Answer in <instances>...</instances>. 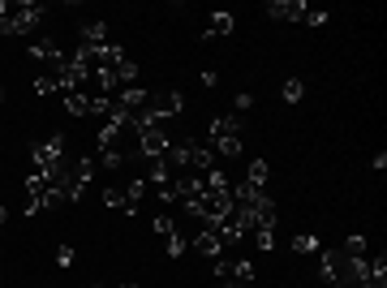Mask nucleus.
<instances>
[{
	"instance_id": "nucleus-29",
	"label": "nucleus",
	"mask_w": 387,
	"mask_h": 288,
	"mask_svg": "<svg viewBox=\"0 0 387 288\" xmlns=\"http://www.w3.org/2000/svg\"><path fill=\"white\" fill-rule=\"evenodd\" d=\"M0 99H5V86H0Z\"/></svg>"
},
{
	"instance_id": "nucleus-13",
	"label": "nucleus",
	"mask_w": 387,
	"mask_h": 288,
	"mask_svg": "<svg viewBox=\"0 0 387 288\" xmlns=\"http://www.w3.org/2000/svg\"><path fill=\"white\" fill-rule=\"evenodd\" d=\"M146 181H155V185H168L173 181V168H168V159H146Z\"/></svg>"
},
{
	"instance_id": "nucleus-9",
	"label": "nucleus",
	"mask_w": 387,
	"mask_h": 288,
	"mask_svg": "<svg viewBox=\"0 0 387 288\" xmlns=\"http://www.w3.org/2000/svg\"><path fill=\"white\" fill-rule=\"evenodd\" d=\"M306 0H271V5H267V13L275 18V22H301L306 18Z\"/></svg>"
},
{
	"instance_id": "nucleus-12",
	"label": "nucleus",
	"mask_w": 387,
	"mask_h": 288,
	"mask_svg": "<svg viewBox=\"0 0 387 288\" xmlns=\"http://www.w3.org/2000/svg\"><path fill=\"white\" fill-rule=\"evenodd\" d=\"M233 26H237V22H233V13H224V9L207 18V35H211V39H224V35H233Z\"/></svg>"
},
{
	"instance_id": "nucleus-24",
	"label": "nucleus",
	"mask_w": 387,
	"mask_h": 288,
	"mask_svg": "<svg viewBox=\"0 0 387 288\" xmlns=\"http://www.w3.org/2000/svg\"><path fill=\"white\" fill-rule=\"evenodd\" d=\"M301 22H310V26H323V22H327V13H323V9H306V18H301Z\"/></svg>"
},
{
	"instance_id": "nucleus-21",
	"label": "nucleus",
	"mask_w": 387,
	"mask_h": 288,
	"mask_svg": "<svg viewBox=\"0 0 387 288\" xmlns=\"http://www.w3.org/2000/svg\"><path fill=\"white\" fill-rule=\"evenodd\" d=\"M163 241H168V254H173V258H181V254H185V246H190V241H185L181 233H168Z\"/></svg>"
},
{
	"instance_id": "nucleus-5",
	"label": "nucleus",
	"mask_w": 387,
	"mask_h": 288,
	"mask_svg": "<svg viewBox=\"0 0 387 288\" xmlns=\"http://www.w3.org/2000/svg\"><path fill=\"white\" fill-rule=\"evenodd\" d=\"M61 159H69V151H65V134H47L43 142L30 146V163H35V172H47L52 163H61Z\"/></svg>"
},
{
	"instance_id": "nucleus-22",
	"label": "nucleus",
	"mask_w": 387,
	"mask_h": 288,
	"mask_svg": "<svg viewBox=\"0 0 387 288\" xmlns=\"http://www.w3.org/2000/svg\"><path fill=\"white\" fill-rule=\"evenodd\" d=\"M155 233H159V237H168V233H177V224H173V215H155Z\"/></svg>"
},
{
	"instance_id": "nucleus-2",
	"label": "nucleus",
	"mask_w": 387,
	"mask_h": 288,
	"mask_svg": "<svg viewBox=\"0 0 387 288\" xmlns=\"http://www.w3.org/2000/svg\"><path fill=\"white\" fill-rule=\"evenodd\" d=\"M43 22V5H26V0H0V39L5 35H30Z\"/></svg>"
},
{
	"instance_id": "nucleus-8",
	"label": "nucleus",
	"mask_w": 387,
	"mask_h": 288,
	"mask_svg": "<svg viewBox=\"0 0 387 288\" xmlns=\"http://www.w3.org/2000/svg\"><path fill=\"white\" fill-rule=\"evenodd\" d=\"M168 142H173L168 129H163V125H151V129L138 134V151H134V155H138V159H159L163 151H168Z\"/></svg>"
},
{
	"instance_id": "nucleus-25",
	"label": "nucleus",
	"mask_w": 387,
	"mask_h": 288,
	"mask_svg": "<svg viewBox=\"0 0 387 288\" xmlns=\"http://www.w3.org/2000/svg\"><path fill=\"white\" fill-rule=\"evenodd\" d=\"M57 263H61V267H74V246H61V250H57Z\"/></svg>"
},
{
	"instance_id": "nucleus-1",
	"label": "nucleus",
	"mask_w": 387,
	"mask_h": 288,
	"mask_svg": "<svg viewBox=\"0 0 387 288\" xmlns=\"http://www.w3.org/2000/svg\"><path fill=\"white\" fill-rule=\"evenodd\" d=\"M207 146L215 151V159H237L241 155V117H211Z\"/></svg>"
},
{
	"instance_id": "nucleus-26",
	"label": "nucleus",
	"mask_w": 387,
	"mask_h": 288,
	"mask_svg": "<svg viewBox=\"0 0 387 288\" xmlns=\"http://www.w3.org/2000/svg\"><path fill=\"white\" fill-rule=\"evenodd\" d=\"M5 219H9V211H5V207H0V228H5Z\"/></svg>"
},
{
	"instance_id": "nucleus-7",
	"label": "nucleus",
	"mask_w": 387,
	"mask_h": 288,
	"mask_svg": "<svg viewBox=\"0 0 387 288\" xmlns=\"http://www.w3.org/2000/svg\"><path fill=\"white\" fill-rule=\"evenodd\" d=\"M146 112H155L159 121L181 117V112H185V95H181V91H155V95L146 99Z\"/></svg>"
},
{
	"instance_id": "nucleus-11",
	"label": "nucleus",
	"mask_w": 387,
	"mask_h": 288,
	"mask_svg": "<svg viewBox=\"0 0 387 288\" xmlns=\"http://www.w3.org/2000/svg\"><path fill=\"white\" fill-rule=\"evenodd\" d=\"M336 267H340V250H323L318 254V280L327 288H336Z\"/></svg>"
},
{
	"instance_id": "nucleus-18",
	"label": "nucleus",
	"mask_w": 387,
	"mask_h": 288,
	"mask_svg": "<svg viewBox=\"0 0 387 288\" xmlns=\"http://www.w3.org/2000/svg\"><path fill=\"white\" fill-rule=\"evenodd\" d=\"M293 250H297V254H318V237H314V233H297V237H293Z\"/></svg>"
},
{
	"instance_id": "nucleus-28",
	"label": "nucleus",
	"mask_w": 387,
	"mask_h": 288,
	"mask_svg": "<svg viewBox=\"0 0 387 288\" xmlns=\"http://www.w3.org/2000/svg\"><path fill=\"white\" fill-rule=\"evenodd\" d=\"M117 288H134V284H117Z\"/></svg>"
},
{
	"instance_id": "nucleus-4",
	"label": "nucleus",
	"mask_w": 387,
	"mask_h": 288,
	"mask_svg": "<svg viewBox=\"0 0 387 288\" xmlns=\"http://www.w3.org/2000/svg\"><path fill=\"white\" fill-rule=\"evenodd\" d=\"M91 177H95V155H78V159H69V172H65V202H78V198L86 194Z\"/></svg>"
},
{
	"instance_id": "nucleus-3",
	"label": "nucleus",
	"mask_w": 387,
	"mask_h": 288,
	"mask_svg": "<svg viewBox=\"0 0 387 288\" xmlns=\"http://www.w3.org/2000/svg\"><path fill=\"white\" fill-rule=\"evenodd\" d=\"M142 194H146V181H142V177H134V181H125V185H103V207H112V211H121V215H138Z\"/></svg>"
},
{
	"instance_id": "nucleus-15",
	"label": "nucleus",
	"mask_w": 387,
	"mask_h": 288,
	"mask_svg": "<svg viewBox=\"0 0 387 288\" xmlns=\"http://www.w3.org/2000/svg\"><path fill=\"white\" fill-rule=\"evenodd\" d=\"M267 172H271V168H267V159H250L246 185H250V190H262V185H267Z\"/></svg>"
},
{
	"instance_id": "nucleus-20",
	"label": "nucleus",
	"mask_w": 387,
	"mask_h": 288,
	"mask_svg": "<svg viewBox=\"0 0 387 288\" xmlns=\"http://www.w3.org/2000/svg\"><path fill=\"white\" fill-rule=\"evenodd\" d=\"M125 159H129V151H121V146H112V151H103V155H99L103 168H121Z\"/></svg>"
},
{
	"instance_id": "nucleus-17",
	"label": "nucleus",
	"mask_w": 387,
	"mask_h": 288,
	"mask_svg": "<svg viewBox=\"0 0 387 288\" xmlns=\"http://www.w3.org/2000/svg\"><path fill=\"white\" fill-rule=\"evenodd\" d=\"M366 250H370V246H366V237H362V233H353V237L345 241V250H340V254H345V258H366Z\"/></svg>"
},
{
	"instance_id": "nucleus-10",
	"label": "nucleus",
	"mask_w": 387,
	"mask_h": 288,
	"mask_svg": "<svg viewBox=\"0 0 387 288\" xmlns=\"http://www.w3.org/2000/svg\"><path fill=\"white\" fill-rule=\"evenodd\" d=\"M194 254H202L207 263H215L219 254H224V241H219V233H215V228H202V233L194 237Z\"/></svg>"
},
{
	"instance_id": "nucleus-16",
	"label": "nucleus",
	"mask_w": 387,
	"mask_h": 288,
	"mask_svg": "<svg viewBox=\"0 0 387 288\" xmlns=\"http://www.w3.org/2000/svg\"><path fill=\"white\" fill-rule=\"evenodd\" d=\"M103 39H108V26H103L99 18L82 22V43H103Z\"/></svg>"
},
{
	"instance_id": "nucleus-6",
	"label": "nucleus",
	"mask_w": 387,
	"mask_h": 288,
	"mask_svg": "<svg viewBox=\"0 0 387 288\" xmlns=\"http://www.w3.org/2000/svg\"><path fill=\"white\" fill-rule=\"evenodd\" d=\"M219 284H254V263L250 258H215L211 263Z\"/></svg>"
},
{
	"instance_id": "nucleus-14",
	"label": "nucleus",
	"mask_w": 387,
	"mask_h": 288,
	"mask_svg": "<svg viewBox=\"0 0 387 288\" xmlns=\"http://www.w3.org/2000/svg\"><path fill=\"white\" fill-rule=\"evenodd\" d=\"M35 95H65L61 74H57V69H52V74H39V78H35Z\"/></svg>"
},
{
	"instance_id": "nucleus-19",
	"label": "nucleus",
	"mask_w": 387,
	"mask_h": 288,
	"mask_svg": "<svg viewBox=\"0 0 387 288\" xmlns=\"http://www.w3.org/2000/svg\"><path fill=\"white\" fill-rule=\"evenodd\" d=\"M280 95H284V103H297V99H301V95H306V82H301V78H289V82H284V91H280Z\"/></svg>"
},
{
	"instance_id": "nucleus-23",
	"label": "nucleus",
	"mask_w": 387,
	"mask_h": 288,
	"mask_svg": "<svg viewBox=\"0 0 387 288\" xmlns=\"http://www.w3.org/2000/svg\"><path fill=\"white\" fill-rule=\"evenodd\" d=\"M233 103H237V112H250V108H254V95H250V91H237Z\"/></svg>"
},
{
	"instance_id": "nucleus-27",
	"label": "nucleus",
	"mask_w": 387,
	"mask_h": 288,
	"mask_svg": "<svg viewBox=\"0 0 387 288\" xmlns=\"http://www.w3.org/2000/svg\"><path fill=\"white\" fill-rule=\"evenodd\" d=\"M224 288H250V284H224Z\"/></svg>"
}]
</instances>
